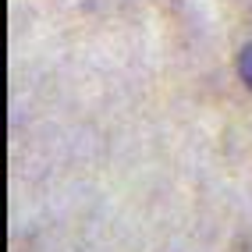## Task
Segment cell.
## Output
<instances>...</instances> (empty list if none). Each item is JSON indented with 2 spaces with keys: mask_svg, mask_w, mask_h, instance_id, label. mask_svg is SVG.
I'll return each instance as SVG.
<instances>
[{
  "mask_svg": "<svg viewBox=\"0 0 252 252\" xmlns=\"http://www.w3.org/2000/svg\"><path fill=\"white\" fill-rule=\"evenodd\" d=\"M238 75H242V82H245V86L252 89V43L242 50V54H238Z\"/></svg>",
  "mask_w": 252,
  "mask_h": 252,
  "instance_id": "6da1fadb",
  "label": "cell"
}]
</instances>
